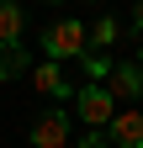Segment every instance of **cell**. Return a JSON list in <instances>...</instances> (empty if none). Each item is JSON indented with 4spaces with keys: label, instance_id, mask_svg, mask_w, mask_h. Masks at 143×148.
<instances>
[{
    "label": "cell",
    "instance_id": "10",
    "mask_svg": "<svg viewBox=\"0 0 143 148\" xmlns=\"http://www.w3.org/2000/svg\"><path fill=\"white\" fill-rule=\"evenodd\" d=\"M80 64H85V74H90V79H96V85L106 79V74H111V58H106V53H101V48H85V53H80Z\"/></svg>",
    "mask_w": 143,
    "mask_h": 148
},
{
    "label": "cell",
    "instance_id": "6",
    "mask_svg": "<svg viewBox=\"0 0 143 148\" xmlns=\"http://www.w3.org/2000/svg\"><path fill=\"white\" fill-rule=\"evenodd\" d=\"M32 85H37L43 95H53L58 106H64V101H74V85L64 79V69H58V64H37V69H32Z\"/></svg>",
    "mask_w": 143,
    "mask_h": 148
},
{
    "label": "cell",
    "instance_id": "12",
    "mask_svg": "<svg viewBox=\"0 0 143 148\" xmlns=\"http://www.w3.org/2000/svg\"><path fill=\"white\" fill-rule=\"evenodd\" d=\"M133 21H138V27H143V0H138V5H133Z\"/></svg>",
    "mask_w": 143,
    "mask_h": 148
},
{
    "label": "cell",
    "instance_id": "13",
    "mask_svg": "<svg viewBox=\"0 0 143 148\" xmlns=\"http://www.w3.org/2000/svg\"><path fill=\"white\" fill-rule=\"evenodd\" d=\"M133 64H138V69H143V48H138V58H133Z\"/></svg>",
    "mask_w": 143,
    "mask_h": 148
},
{
    "label": "cell",
    "instance_id": "3",
    "mask_svg": "<svg viewBox=\"0 0 143 148\" xmlns=\"http://www.w3.org/2000/svg\"><path fill=\"white\" fill-rule=\"evenodd\" d=\"M106 95H111L117 106H133L143 95V69L138 64H111V74H106Z\"/></svg>",
    "mask_w": 143,
    "mask_h": 148
},
{
    "label": "cell",
    "instance_id": "5",
    "mask_svg": "<svg viewBox=\"0 0 143 148\" xmlns=\"http://www.w3.org/2000/svg\"><path fill=\"white\" fill-rule=\"evenodd\" d=\"M106 143L111 148H143V111H117L111 127H106Z\"/></svg>",
    "mask_w": 143,
    "mask_h": 148
},
{
    "label": "cell",
    "instance_id": "11",
    "mask_svg": "<svg viewBox=\"0 0 143 148\" xmlns=\"http://www.w3.org/2000/svg\"><path fill=\"white\" fill-rule=\"evenodd\" d=\"M80 148H111V143H106V132H96V127H90V132H85V143Z\"/></svg>",
    "mask_w": 143,
    "mask_h": 148
},
{
    "label": "cell",
    "instance_id": "8",
    "mask_svg": "<svg viewBox=\"0 0 143 148\" xmlns=\"http://www.w3.org/2000/svg\"><path fill=\"white\" fill-rule=\"evenodd\" d=\"M117 37H122V27L111 21V16H101L96 27H85V48H101V53H106V48L117 42Z\"/></svg>",
    "mask_w": 143,
    "mask_h": 148
},
{
    "label": "cell",
    "instance_id": "1",
    "mask_svg": "<svg viewBox=\"0 0 143 148\" xmlns=\"http://www.w3.org/2000/svg\"><path fill=\"white\" fill-rule=\"evenodd\" d=\"M43 53H48V64H69V58H80L85 53V21H48L43 27Z\"/></svg>",
    "mask_w": 143,
    "mask_h": 148
},
{
    "label": "cell",
    "instance_id": "2",
    "mask_svg": "<svg viewBox=\"0 0 143 148\" xmlns=\"http://www.w3.org/2000/svg\"><path fill=\"white\" fill-rule=\"evenodd\" d=\"M74 111H80V116H85V122L101 132V127H111V116H117V101L106 95V85H85V90H74Z\"/></svg>",
    "mask_w": 143,
    "mask_h": 148
},
{
    "label": "cell",
    "instance_id": "14",
    "mask_svg": "<svg viewBox=\"0 0 143 148\" xmlns=\"http://www.w3.org/2000/svg\"><path fill=\"white\" fill-rule=\"evenodd\" d=\"M48 5H58V0H48Z\"/></svg>",
    "mask_w": 143,
    "mask_h": 148
},
{
    "label": "cell",
    "instance_id": "4",
    "mask_svg": "<svg viewBox=\"0 0 143 148\" xmlns=\"http://www.w3.org/2000/svg\"><path fill=\"white\" fill-rule=\"evenodd\" d=\"M32 148H69V111H48L32 122Z\"/></svg>",
    "mask_w": 143,
    "mask_h": 148
},
{
    "label": "cell",
    "instance_id": "7",
    "mask_svg": "<svg viewBox=\"0 0 143 148\" xmlns=\"http://www.w3.org/2000/svg\"><path fill=\"white\" fill-rule=\"evenodd\" d=\"M21 5H16V0H0V48L6 42H21Z\"/></svg>",
    "mask_w": 143,
    "mask_h": 148
},
{
    "label": "cell",
    "instance_id": "9",
    "mask_svg": "<svg viewBox=\"0 0 143 148\" xmlns=\"http://www.w3.org/2000/svg\"><path fill=\"white\" fill-rule=\"evenodd\" d=\"M21 69H27V48L21 42H6L0 48V79H16Z\"/></svg>",
    "mask_w": 143,
    "mask_h": 148
}]
</instances>
